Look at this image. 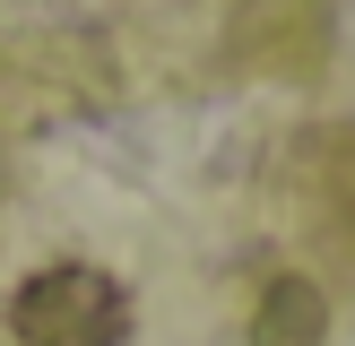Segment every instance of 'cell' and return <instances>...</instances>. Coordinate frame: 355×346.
Segmentation results:
<instances>
[{
  "instance_id": "6da1fadb",
  "label": "cell",
  "mask_w": 355,
  "mask_h": 346,
  "mask_svg": "<svg viewBox=\"0 0 355 346\" xmlns=\"http://www.w3.org/2000/svg\"><path fill=\"white\" fill-rule=\"evenodd\" d=\"M9 338L17 346H121L130 338V294L104 268H35L9 303Z\"/></svg>"
}]
</instances>
